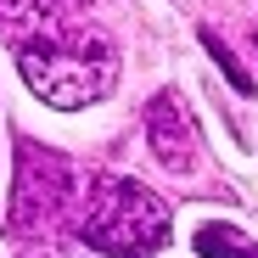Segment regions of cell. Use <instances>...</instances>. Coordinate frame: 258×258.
<instances>
[{"label": "cell", "instance_id": "6", "mask_svg": "<svg viewBox=\"0 0 258 258\" xmlns=\"http://www.w3.org/2000/svg\"><path fill=\"white\" fill-rule=\"evenodd\" d=\"M202 45H208V51H213V62H219V68H225V73H230V84H236V90H252V79H247V73H241V68H236V56H230V51H225V45H219V39H213V34H208V28H202Z\"/></svg>", "mask_w": 258, "mask_h": 258}, {"label": "cell", "instance_id": "5", "mask_svg": "<svg viewBox=\"0 0 258 258\" xmlns=\"http://www.w3.org/2000/svg\"><path fill=\"white\" fill-rule=\"evenodd\" d=\"M197 252L202 258H258V241L236 225H202L197 230Z\"/></svg>", "mask_w": 258, "mask_h": 258}, {"label": "cell", "instance_id": "3", "mask_svg": "<svg viewBox=\"0 0 258 258\" xmlns=\"http://www.w3.org/2000/svg\"><path fill=\"white\" fill-rule=\"evenodd\" d=\"M79 180L73 168L45 152V146H23L17 157V230H51L56 219H68V213H79Z\"/></svg>", "mask_w": 258, "mask_h": 258}, {"label": "cell", "instance_id": "7", "mask_svg": "<svg viewBox=\"0 0 258 258\" xmlns=\"http://www.w3.org/2000/svg\"><path fill=\"white\" fill-rule=\"evenodd\" d=\"M252 56H258V28H252Z\"/></svg>", "mask_w": 258, "mask_h": 258}, {"label": "cell", "instance_id": "2", "mask_svg": "<svg viewBox=\"0 0 258 258\" xmlns=\"http://www.w3.org/2000/svg\"><path fill=\"white\" fill-rule=\"evenodd\" d=\"M79 236L107 258H152L168 241V208L141 180L101 174L79 202Z\"/></svg>", "mask_w": 258, "mask_h": 258}, {"label": "cell", "instance_id": "1", "mask_svg": "<svg viewBox=\"0 0 258 258\" xmlns=\"http://www.w3.org/2000/svg\"><path fill=\"white\" fill-rule=\"evenodd\" d=\"M17 73L28 79V90L45 101V107H96L107 90H112V45L90 28H73L62 23L56 34H39L28 45H17Z\"/></svg>", "mask_w": 258, "mask_h": 258}, {"label": "cell", "instance_id": "4", "mask_svg": "<svg viewBox=\"0 0 258 258\" xmlns=\"http://www.w3.org/2000/svg\"><path fill=\"white\" fill-rule=\"evenodd\" d=\"M146 135H152V152H157V163L168 168V174H191L197 168V123L180 107V96H157L152 101Z\"/></svg>", "mask_w": 258, "mask_h": 258}]
</instances>
